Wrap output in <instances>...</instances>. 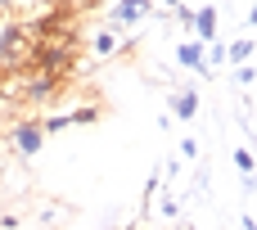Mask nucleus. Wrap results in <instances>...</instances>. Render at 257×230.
<instances>
[{
    "label": "nucleus",
    "instance_id": "nucleus-5",
    "mask_svg": "<svg viewBox=\"0 0 257 230\" xmlns=\"http://www.w3.org/2000/svg\"><path fill=\"white\" fill-rule=\"evenodd\" d=\"M176 59H181L185 68H194V72H203V41H185V45L176 50Z\"/></svg>",
    "mask_w": 257,
    "mask_h": 230
},
{
    "label": "nucleus",
    "instance_id": "nucleus-4",
    "mask_svg": "<svg viewBox=\"0 0 257 230\" xmlns=\"http://www.w3.org/2000/svg\"><path fill=\"white\" fill-rule=\"evenodd\" d=\"M194 32H199L203 45H212V36H217V9L212 5L208 9H194Z\"/></svg>",
    "mask_w": 257,
    "mask_h": 230
},
{
    "label": "nucleus",
    "instance_id": "nucleus-6",
    "mask_svg": "<svg viewBox=\"0 0 257 230\" xmlns=\"http://www.w3.org/2000/svg\"><path fill=\"white\" fill-rule=\"evenodd\" d=\"M172 108H176V118H181V122H190V118L199 113V95H194V90H181V95L172 99Z\"/></svg>",
    "mask_w": 257,
    "mask_h": 230
},
{
    "label": "nucleus",
    "instance_id": "nucleus-7",
    "mask_svg": "<svg viewBox=\"0 0 257 230\" xmlns=\"http://www.w3.org/2000/svg\"><path fill=\"white\" fill-rule=\"evenodd\" d=\"M226 54H230L235 63H248V59H253V36H244V41H235V45H230Z\"/></svg>",
    "mask_w": 257,
    "mask_h": 230
},
{
    "label": "nucleus",
    "instance_id": "nucleus-3",
    "mask_svg": "<svg viewBox=\"0 0 257 230\" xmlns=\"http://www.w3.org/2000/svg\"><path fill=\"white\" fill-rule=\"evenodd\" d=\"M149 18V0H117L113 5V23H145Z\"/></svg>",
    "mask_w": 257,
    "mask_h": 230
},
{
    "label": "nucleus",
    "instance_id": "nucleus-11",
    "mask_svg": "<svg viewBox=\"0 0 257 230\" xmlns=\"http://www.w3.org/2000/svg\"><path fill=\"white\" fill-rule=\"evenodd\" d=\"M163 5H172V9H176V5H181V0H163Z\"/></svg>",
    "mask_w": 257,
    "mask_h": 230
},
{
    "label": "nucleus",
    "instance_id": "nucleus-8",
    "mask_svg": "<svg viewBox=\"0 0 257 230\" xmlns=\"http://www.w3.org/2000/svg\"><path fill=\"white\" fill-rule=\"evenodd\" d=\"M221 59H226V50H221V45H212V50H203V77H212V72L221 68Z\"/></svg>",
    "mask_w": 257,
    "mask_h": 230
},
{
    "label": "nucleus",
    "instance_id": "nucleus-2",
    "mask_svg": "<svg viewBox=\"0 0 257 230\" xmlns=\"http://www.w3.org/2000/svg\"><path fill=\"white\" fill-rule=\"evenodd\" d=\"M14 145H18V154H27V158H32V154L45 145V131H41L36 122H23V127L14 131Z\"/></svg>",
    "mask_w": 257,
    "mask_h": 230
},
{
    "label": "nucleus",
    "instance_id": "nucleus-10",
    "mask_svg": "<svg viewBox=\"0 0 257 230\" xmlns=\"http://www.w3.org/2000/svg\"><path fill=\"white\" fill-rule=\"evenodd\" d=\"M235 167H239V172L253 181V154H248V149H235Z\"/></svg>",
    "mask_w": 257,
    "mask_h": 230
},
{
    "label": "nucleus",
    "instance_id": "nucleus-1",
    "mask_svg": "<svg viewBox=\"0 0 257 230\" xmlns=\"http://www.w3.org/2000/svg\"><path fill=\"white\" fill-rule=\"evenodd\" d=\"M36 27H27V23H0V72H18V68H27L32 63V54H36Z\"/></svg>",
    "mask_w": 257,
    "mask_h": 230
},
{
    "label": "nucleus",
    "instance_id": "nucleus-9",
    "mask_svg": "<svg viewBox=\"0 0 257 230\" xmlns=\"http://www.w3.org/2000/svg\"><path fill=\"white\" fill-rule=\"evenodd\" d=\"M95 50H99V54H113V50H117V36H113V32H99V36H95Z\"/></svg>",
    "mask_w": 257,
    "mask_h": 230
}]
</instances>
